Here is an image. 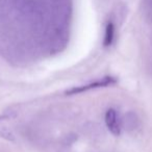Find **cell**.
I'll use <instances>...</instances> for the list:
<instances>
[{
	"label": "cell",
	"instance_id": "cell-1",
	"mask_svg": "<svg viewBox=\"0 0 152 152\" xmlns=\"http://www.w3.org/2000/svg\"><path fill=\"white\" fill-rule=\"evenodd\" d=\"M117 83V79L114 77H104L101 80L95 81V83H89V85L86 86H81V87H76L73 89L67 91V95H75V94H79L83 93V92L89 91L92 89H97V88H104V87H108V86H112L114 83Z\"/></svg>",
	"mask_w": 152,
	"mask_h": 152
},
{
	"label": "cell",
	"instance_id": "cell-2",
	"mask_svg": "<svg viewBox=\"0 0 152 152\" xmlns=\"http://www.w3.org/2000/svg\"><path fill=\"white\" fill-rule=\"evenodd\" d=\"M105 123L108 130L114 135H119L121 132V125L117 112L113 108L108 110L105 114Z\"/></svg>",
	"mask_w": 152,
	"mask_h": 152
},
{
	"label": "cell",
	"instance_id": "cell-3",
	"mask_svg": "<svg viewBox=\"0 0 152 152\" xmlns=\"http://www.w3.org/2000/svg\"><path fill=\"white\" fill-rule=\"evenodd\" d=\"M115 39V25L113 22H108L106 24L105 32H104V40L103 45L104 47H110L113 44Z\"/></svg>",
	"mask_w": 152,
	"mask_h": 152
}]
</instances>
